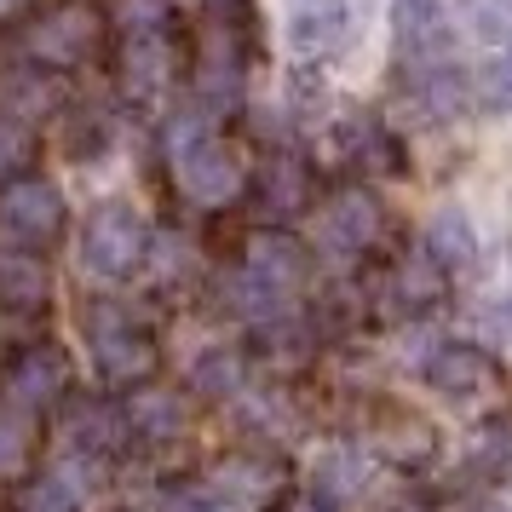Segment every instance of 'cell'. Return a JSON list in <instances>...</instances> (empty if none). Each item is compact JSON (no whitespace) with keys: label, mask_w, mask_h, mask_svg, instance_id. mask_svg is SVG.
<instances>
[{"label":"cell","mask_w":512,"mask_h":512,"mask_svg":"<svg viewBox=\"0 0 512 512\" xmlns=\"http://www.w3.org/2000/svg\"><path fill=\"white\" fill-rule=\"evenodd\" d=\"M167 167H173V185L185 190L196 208H231L248 190V173L236 162V150L196 116L167 127Z\"/></svg>","instance_id":"1"},{"label":"cell","mask_w":512,"mask_h":512,"mask_svg":"<svg viewBox=\"0 0 512 512\" xmlns=\"http://www.w3.org/2000/svg\"><path fill=\"white\" fill-rule=\"evenodd\" d=\"M87 346L93 363L110 386H150L162 369V346L144 323H133V311H121L116 300L87 305Z\"/></svg>","instance_id":"2"},{"label":"cell","mask_w":512,"mask_h":512,"mask_svg":"<svg viewBox=\"0 0 512 512\" xmlns=\"http://www.w3.org/2000/svg\"><path fill=\"white\" fill-rule=\"evenodd\" d=\"M144 259H150V225H144L139 208L110 202V208H98L87 219V231H81V265L93 277L121 282V277H133Z\"/></svg>","instance_id":"3"},{"label":"cell","mask_w":512,"mask_h":512,"mask_svg":"<svg viewBox=\"0 0 512 512\" xmlns=\"http://www.w3.org/2000/svg\"><path fill=\"white\" fill-rule=\"evenodd\" d=\"M369 24V0H305V6H288V41L300 58H317V64H334L357 47V35Z\"/></svg>","instance_id":"4"},{"label":"cell","mask_w":512,"mask_h":512,"mask_svg":"<svg viewBox=\"0 0 512 512\" xmlns=\"http://www.w3.org/2000/svg\"><path fill=\"white\" fill-rule=\"evenodd\" d=\"M70 225V202L52 179H35V173H18L0 185V231L24 248H47L52 236H64Z\"/></svg>","instance_id":"5"},{"label":"cell","mask_w":512,"mask_h":512,"mask_svg":"<svg viewBox=\"0 0 512 512\" xmlns=\"http://www.w3.org/2000/svg\"><path fill=\"white\" fill-rule=\"evenodd\" d=\"M104 41V18L93 6H52L47 18H35L24 35V58H35L41 70H75L87 64Z\"/></svg>","instance_id":"6"},{"label":"cell","mask_w":512,"mask_h":512,"mask_svg":"<svg viewBox=\"0 0 512 512\" xmlns=\"http://www.w3.org/2000/svg\"><path fill=\"white\" fill-rule=\"evenodd\" d=\"M173 70H179V58H173V35H167V18H144V24H127V47H121V87L127 98H162L173 87Z\"/></svg>","instance_id":"7"},{"label":"cell","mask_w":512,"mask_h":512,"mask_svg":"<svg viewBox=\"0 0 512 512\" xmlns=\"http://www.w3.org/2000/svg\"><path fill=\"white\" fill-rule=\"evenodd\" d=\"M380 225H386V213L374 202V190H363V185L334 190L317 208V242H323L328 254H369Z\"/></svg>","instance_id":"8"},{"label":"cell","mask_w":512,"mask_h":512,"mask_svg":"<svg viewBox=\"0 0 512 512\" xmlns=\"http://www.w3.org/2000/svg\"><path fill=\"white\" fill-rule=\"evenodd\" d=\"M64 392H70V363L58 346H29L6 363V397L18 415H47Z\"/></svg>","instance_id":"9"},{"label":"cell","mask_w":512,"mask_h":512,"mask_svg":"<svg viewBox=\"0 0 512 512\" xmlns=\"http://www.w3.org/2000/svg\"><path fill=\"white\" fill-rule=\"evenodd\" d=\"M121 438H133L127 409L104 403V397H87V403H75L70 415H64V449L81 455V461H104Z\"/></svg>","instance_id":"10"},{"label":"cell","mask_w":512,"mask_h":512,"mask_svg":"<svg viewBox=\"0 0 512 512\" xmlns=\"http://www.w3.org/2000/svg\"><path fill=\"white\" fill-rule=\"evenodd\" d=\"M242 265H248L254 277H265L271 288H282V294L311 277V254H305L300 236H288V231H254L248 248H242Z\"/></svg>","instance_id":"11"},{"label":"cell","mask_w":512,"mask_h":512,"mask_svg":"<svg viewBox=\"0 0 512 512\" xmlns=\"http://www.w3.org/2000/svg\"><path fill=\"white\" fill-rule=\"evenodd\" d=\"M426 380H432V392L466 403V397H478L495 386V357L478 346H443L426 357Z\"/></svg>","instance_id":"12"},{"label":"cell","mask_w":512,"mask_h":512,"mask_svg":"<svg viewBox=\"0 0 512 512\" xmlns=\"http://www.w3.org/2000/svg\"><path fill=\"white\" fill-rule=\"evenodd\" d=\"M93 489H98L93 461H81V455H75V461L52 466V472L35 478V489H29V512H87Z\"/></svg>","instance_id":"13"},{"label":"cell","mask_w":512,"mask_h":512,"mask_svg":"<svg viewBox=\"0 0 512 512\" xmlns=\"http://www.w3.org/2000/svg\"><path fill=\"white\" fill-rule=\"evenodd\" d=\"M374 449H380L386 466H426L438 455V432H432V420L397 409V415L374 420Z\"/></svg>","instance_id":"14"},{"label":"cell","mask_w":512,"mask_h":512,"mask_svg":"<svg viewBox=\"0 0 512 512\" xmlns=\"http://www.w3.org/2000/svg\"><path fill=\"white\" fill-rule=\"evenodd\" d=\"M127 426H133V438L144 443H167L185 432V403H179V392H167V386H133V397H127Z\"/></svg>","instance_id":"15"},{"label":"cell","mask_w":512,"mask_h":512,"mask_svg":"<svg viewBox=\"0 0 512 512\" xmlns=\"http://www.w3.org/2000/svg\"><path fill=\"white\" fill-rule=\"evenodd\" d=\"M392 18H397V47H403V58L432 64V58L443 52V35H449V24H443V0H397Z\"/></svg>","instance_id":"16"},{"label":"cell","mask_w":512,"mask_h":512,"mask_svg":"<svg viewBox=\"0 0 512 512\" xmlns=\"http://www.w3.org/2000/svg\"><path fill=\"white\" fill-rule=\"evenodd\" d=\"M52 300V277L35 248H12L0 254V305L6 311H41Z\"/></svg>","instance_id":"17"},{"label":"cell","mask_w":512,"mask_h":512,"mask_svg":"<svg viewBox=\"0 0 512 512\" xmlns=\"http://www.w3.org/2000/svg\"><path fill=\"white\" fill-rule=\"evenodd\" d=\"M305 202H311V167L300 156H271L265 173H259V208L271 213V219H288Z\"/></svg>","instance_id":"18"},{"label":"cell","mask_w":512,"mask_h":512,"mask_svg":"<svg viewBox=\"0 0 512 512\" xmlns=\"http://www.w3.org/2000/svg\"><path fill=\"white\" fill-rule=\"evenodd\" d=\"M443 265L432 248L426 254H409L403 265H397V277H392V300L409 311V317H420V311H432V305H443Z\"/></svg>","instance_id":"19"},{"label":"cell","mask_w":512,"mask_h":512,"mask_svg":"<svg viewBox=\"0 0 512 512\" xmlns=\"http://www.w3.org/2000/svg\"><path fill=\"white\" fill-rule=\"evenodd\" d=\"M52 110V87L41 64L35 58H12V64H0V116H41Z\"/></svg>","instance_id":"20"},{"label":"cell","mask_w":512,"mask_h":512,"mask_svg":"<svg viewBox=\"0 0 512 512\" xmlns=\"http://www.w3.org/2000/svg\"><path fill=\"white\" fill-rule=\"evenodd\" d=\"M162 512H248L219 478H185L162 489Z\"/></svg>","instance_id":"21"},{"label":"cell","mask_w":512,"mask_h":512,"mask_svg":"<svg viewBox=\"0 0 512 512\" xmlns=\"http://www.w3.org/2000/svg\"><path fill=\"white\" fill-rule=\"evenodd\" d=\"M190 386L202 397H236L242 392V357L236 351H202L190 363Z\"/></svg>","instance_id":"22"},{"label":"cell","mask_w":512,"mask_h":512,"mask_svg":"<svg viewBox=\"0 0 512 512\" xmlns=\"http://www.w3.org/2000/svg\"><path fill=\"white\" fill-rule=\"evenodd\" d=\"M213 478L231 489L242 507H259V501L277 489V472H271V461H219V472H213Z\"/></svg>","instance_id":"23"},{"label":"cell","mask_w":512,"mask_h":512,"mask_svg":"<svg viewBox=\"0 0 512 512\" xmlns=\"http://www.w3.org/2000/svg\"><path fill=\"white\" fill-rule=\"evenodd\" d=\"M357 489H369V461H363V455H346V449H334V455L317 466V495L340 501V495H357Z\"/></svg>","instance_id":"24"},{"label":"cell","mask_w":512,"mask_h":512,"mask_svg":"<svg viewBox=\"0 0 512 512\" xmlns=\"http://www.w3.org/2000/svg\"><path fill=\"white\" fill-rule=\"evenodd\" d=\"M35 455V432L24 415H0V478H18Z\"/></svg>","instance_id":"25"},{"label":"cell","mask_w":512,"mask_h":512,"mask_svg":"<svg viewBox=\"0 0 512 512\" xmlns=\"http://www.w3.org/2000/svg\"><path fill=\"white\" fill-rule=\"evenodd\" d=\"M426 248H432L443 265H466V259H472V231H466L461 213L443 208L438 219H432V242H426Z\"/></svg>","instance_id":"26"},{"label":"cell","mask_w":512,"mask_h":512,"mask_svg":"<svg viewBox=\"0 0 512 512\" xmlns=\"http://www.w3.org/2000/svg\"><path fill=\"white\" fill-rule=\"evenodd\" d=\"M18 167H24V133L12 121H0V185L18 179Z\"/></svg>","instance_id":"27"},{"label":"cell","mask_w":512,"mask_h":512,"mask_svg":"<svg viewBox=\"0 0 512 512\" xmlns=\"http://www.w3.org/2000/svg\"><path fill=\"white\" fill-rule=\"evenodd\" d=\"M495 93H501V104L512 110V41H507V52H501V64H495Z\"/></svg>","instance_id":"28"},{"label":"cell","mask_w":512,"mask_h":512,"mask_svg":"<svg viewBox=\"0 0 512 512\" xmlns=\"http://www.w3.org/2000/svg\"><path fill=\"white\" fill-rule=\"evenodd\" d=\"M489 323H495V328H501V334L512 340V300H501V305H495V311H489Z\"/></svg>","instance_id":"29"},{"label":"cell","mask_w":512,"mask_h":512,"mask_svg":"<svg viewBox=\"0 0 512 512\" xmlns=\"http://www.w3.org/2000/svg\"><path fill=\"white\" fill-rule=\"evenodd\" d=\"M294 512H334V501L328 495H305V501H294Z\"/></svg>","instance_id":"30"},{"label":"cell","mask_w":512,"mask_h":512,"mask_svg":"<svg viewBox=\"0 0 512 512\" xmlns=\"http://www.w3.org/2000/svg\"><path fill=\"white\" fill-rule=\"evenodd\" d=\"M6 6H12V0H0V12H6Z\"/></svg>","instance_id":"31"},{"label":"cell","mask_w":512,"mask_h":512,"mask_svg":"<svg viewBox=\"0 0 512 512\" xmlns=\"http://www.w3.org/2000/svg\"><path fill=\"white\" fill-rule=\"evenodd\" d=\"M288 6H305V0H288Z\"/></svg>","instance_id":"32"}]
</instances>
